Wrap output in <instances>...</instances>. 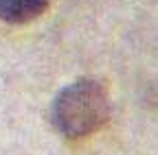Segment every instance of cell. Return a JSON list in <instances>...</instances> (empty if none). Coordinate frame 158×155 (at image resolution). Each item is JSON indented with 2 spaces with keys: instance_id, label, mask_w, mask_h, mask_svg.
<instances>
[{
  "instance_id": "1",
  "label": "cell",
  "mask_w": 158,
  "mask_h": 155,
  "mask_svg": "<svg viewBox=\"0 0 158 155\" xmlns=\"http://www.w3.org/2000/svg\"><path fill=\"white\" fill-rule=\"evenodd\" d=\"M51 118L55 129L70 140L99 131L110 118V96L103 83L79 79L59 90L53 101Z\"/></svg>"
},
{
  "instance_id": "2",
  "label": "cell",
  "mask_w": 158,
  "mask_h": 155,
  "mask_svg": "<svg viewBox=\"0 0 158 155\" xmlns=\"http://www.w3.org/2000/svg\"><path fill=\"white\" fill-rule=\"evenodd\" d=\"M51 0H0V20L7 24L33 22L48 9Z\"/></svg>"
}]
</instances>
